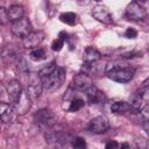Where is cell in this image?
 <instances>
[{
    "instance_id": "obj_1",
    "label": "cell",
    "mask_w": 149,
    "mask_h": 149,
    "mask_svg": "<svg viewBox=\"0 0 149 149\" xmlns=\"http://www.w3.org/2000/svg\"><path fill=\"white\" fill-rule=\"evenodd\" d=\"M111 66H107V70H106V76L114 80V81H118V83H128L132 80L133 76H134V72L135 70L133 68H129V66H121V65H112L109 64Z\"/></svg>"
},
{
    "instance_id": "obj_2",
    "label": "cell",
    "mask_w": 149,
    "mask_h": 149,
    "mask_svg": "<svg viewBox=\"0 0 149 149\" xmlns=\"http://www.w3.org/2000/svg\"><path fill=\"white\" fill-rule=\"evenodd\" d=\"M65 79V70L62 68H56L49 76L42 78L43 88L47 91H55L57 90Z\"/></svg>"
},
{
    "instance_id": "obj_3",
    "label": "cell",
    "mask_w": 149,
    "mask_h": 149,
    "mask_svg": "<svg viewBox=\"0 0 149 149\" xmlns=\"http://www.w3.org/2000/svg\"><path fill=\"white\" fill-rule=\"evenodd\" d=\"M42 79L38 76V73H28V79H27V88H26V93L28 94V97L31 99V101L36 100L40 98L41 93H42Z\"/></svg>"
},
{
    "instance_id": "obj_4",
    "label": "cell",
    "mask_w": 149,
    "mask_h": 149,
    "mask_svg": "<svg viewBox=\"0 0 149 149\" xmlns=\"http://www.w3.org/2000/svg\"><path fill=\"white\" fill-rule=\"evenodd\" d=\"M10 30H12L13 35H15L16 37L23 38L26 35H28L30 31H33V27H31V23H30L29 19L23 16L20 20L13 22Z\"/></svg>"
},
{
    "instance_id": "obj_5",
    "label": "cell",
    "mask_w": 149,
    "mask_h": 149,
    "mask_svg": "<svg viewBox=\"0 0 149 149\" xmlns=\"http://www.w3.org/2000/svg\"><path fill=\"white\" fill-rule=\"evenodd\" d=\"M71 86H72L74 90H77V91L85 92V91H87L91 86H93V80H92V78H91L87 73L80 72V73L76 74V76L72 78Z\"/></svg>"
},
{
    "instance_id": "obj_6",
    "label": "cell",
    "mask_w": 149,
    "mask_h": 149,
    "mask_svg": "<svg viewBox=\"0 0 149 149\" xmlns=\"http://www.w3.org/2000/svg\"><path fill=\"white\" fill-rule=\"evenodd\" d=\"M108 127H109L108 119L105 115H98L88 122L87 129L93 134H102L108 129Z\"/></svg>"
},
{
    "instance_id": "obj_7",
    "label": "cell",
    "mask_w": 149,
    "mask_h": 149,
    "mask_svg": "<svg viewBox=\"0 0 149 149\" xmlns=\"http://www.w3.org/2000/svg\"><path fill=\"white\" fill-rule=\"evenodd\" d=\"M43 40H44V33L42 30L30 31L28 35H26L22 38V44L26 49H34L37 48V45H40Z\"/></svg>"
},
{
    "instance_id": "obj_8",
    "label": "cell",
    "mask_w": 149,
    "mask_h": 149,
    "mask_svg": "<svg viewBox=\"0 0 149 149\" xmlns=\"http://www.w3.org/2000/svg\"><path fill=\"white\" fill-rule=\"evenodd\" d=\"M146 16H147V10L136 2L129 3L126 8V17L128 20L139 21V20H143Z\"/></svg>"
},
{
    "instance_id": "obj_9",
    "label": "cell",
    "mask_w": 149,
    "mask_h": 149,
    "mask_svg": "<svg viewBox=\"0 0 149 149\" xmlns=\"http://www.w3.org/2000/svg\"><path fill=\"white\" fill-rule=\"evenodd\" d=\"M6 90H7V95L9 98L10 104L14 105L19 100V98H20V95L22 93L21 83L19 80H16V79H13V80L8 81V84L6 86Z\"/></svg>"
},
{
    "instance_id": "obj_10",
    "label": "cell",
    "mask_w": 149,
    "mask_h": 149,
    "mask_svg": "<svg viewBox=\"0 0 149 149\" xmlns=\"http://www.w3.org/2000/svg\"><path fill=\"white\" fill-rule=\"evenodd\" d=\"M34 120L37 123H41L44 126H51L55 123V114L49 108H42L35 113Z\"/></svg>"
},
{
    "instance_id": "obj_11",
    "label": "cell",
    "mask_w": 149,
    "mask_h": 149,
    "mask_svg": "<svg viewBox=\"0 0 149 149\" xmlns=\"http://www.w3.org/2000/svg\"><path fill=\"white\" fill-rule=\"evenodd\" d=\"M92 15L100 22L102 23H112L113 22V16L109 12V9L106 6L102 5H97L92 9Z\"/></svg>"
},
{
    "instance_id": "obj_12",
    "label": "cell",
    "mask_w": 149,
    "mask_h": 149,
    "mask_svg": "<svg viewBox=\"0 0 149 149\" xmlns=\"http://www.w3.org/2000/svg\"><path fill=\"white\" fill-rule=\"evenodd\" d=\"M13 107H14V111L17 114L22 115V114H24L26 112H28L30 109V107H31V99L28 97V94L24 91H22L19 100L13 105Z\"/></svg>"
},
{
    "instance_id": "obj_13",
    "label": "cell",
    "mask_w": 149,
    "mask_h": 149,
    "mask_svg": "<svg viewBox=\"0 0 149 149\" xmlns=\"http://www.w3.org/2000/svg\"><path fill=\"white\" fill-rule=\"evenodd\" d=\"M148 90L146 88L143 92H136L134 93L132 97H130V101H129V106L133 111H140L143 106H144V102L147 101L148 99Z\"/></svg>"
},
{
    "instance_id": "obj_14",
    "label": "cell",
    "mask_w": 149,
    "mask_h": 149,
    "mask_svg": "<svg viewBox=\"0 0 149 149\" xmlns=\"http://www.w3.org/2000/svg\"><path fill=\"white\" fill-rule=\"evenodd\" d=\"M14 107L12 104H7L1 101L0 102V119L2 122H9L13 118Z\"/></svg>"
},
{
    "instance_id": "obj_15",
    "label": "cell",
    "mask_w": 149,
    "mask_h": 149,
    "mask_svg": "<svg viewBox=\"0 0 149 149\" xmlns=\"http://www.w3.org/2000/svg\"><path fill=\"white\" fill-rule=\"evenodd\" d=\"M19 52L17 50L13 47V45H7L2 49L1 51V58L6 62V63H12V62H15L17 58H19Z\"/></svg>"
},
{
    "instance_id": "obj_16",
    "label": "cell",
    "mask_w": 149,
    "mask_h": 149,
    "mask_svg": "<svg viewBox=\"0 0 149 149\" xmlns=\"http://www.w3.org/2000/svg\"><path fill=\"white\" fill-rule=\"evenodd\" d=\"M100 58H101V54L97 49H94L93 47H87L84 50L83 59L85 63H94V62L99 61Z\"/></svg>"
},
{
    "instance_id": "obj_17",
    "label": "cell",
    "mask_w": 149,
    "mask_h": 149,
    "mask_svg": "<svg viewBox=\"0 0 149 149\" xmlns=\"http://www.w3.org/2000/svg\"><path fill=\"white\" fill-rule=\"evenodd\" d=\"M8 19L9 21L14 22V21H17L20 20L21 17H23V14H24V9L22 6H19V5H13L10 6L8 9Z\"/></svg>"
},
{
    "instance_id": "obj_18",
    "label": "cell",
    "mask_w": 149,
    "mask_h": 149,
    "mask_svg": "<svg viewBox=\"0 0 149 149\" xmlns=\"http://www.w3.org/2000/svg\"><path fill=\"white\" fill-rule=\"evenodd\" d=\"M130 106L128 102L126 101H115L111 105V111L114 114H121V113H126L128 111H130Z\"/></svg>"
},
{
    "instance_id": "obj_19",
    "label": "cell",
    "mask_w": 149,
    "mask_h": 149,
    "mask_svg": "<svg viewBox=\"0 0 149 149\" xmlns=\"http://www.w3.org/2000/svg\"><path fill=\"white\" fill-rule=\"evenodd\" d=\"M29 57L35 61V62H38V61H42L44 58H47V51L43 49V48H34L30 54H29Z\"/></svg>"
},
{
    "instance_id": "obj_20",
    "label": "cell",
    "mask_w": 149,
    "mask_h": 149,
    "mask_svg": "<svg viewBox=\"0 0 149 149\" xmlns=\"http://www.w3.org/2000/svg\"><path fill=\"white\" fill-rule=\"evenodd\" d=\"M59 19L62 22L69 24V26H73L76 24V21H77V15L72 12H66V13H63L59 15Z\"/></svg>"
},
{
    "instance_id": "obj_21",
    "label": "cell",
    "mask_w": 149,
    "mask_h": 149,
    "mask_svg": "<svg viewBox=\"0 0 149 149\" xmlns=\"http://www.w3.org/2000/svg\"><path fill=\"white\" fill-rule=\"evenodd\" d=\"M70 105H69V107H68V109L69 111H71V112H76V111H79L83 106H84V100L81 99V98H72L71 100H70V102H69Z\"/></svg>"
},
{
    "instance_id": "obj_22",
    "label": "cell",
    "mask_w": 149,
    "mask_h": 149,
    "mask_svg": "<svg viewBox=\"0 0 149 149\" xmlns=\"http://www.w3.org/2000/svg\"><path fill=\"white\" fill-rule=\"evenodd\" d=\"M57 68V64L55 63V62H51L50 64H48V65H45L44 68H42L40 71H38V76L41 77V79L42 78H44V77H47V76H49L55 69Z\"/></svg>"
},
{
    "instance_id": "obj_23",
    "label": "cell",
    "mask_w": 149,
    "mask_h": 149,
    "mask_svg": "<svg viewBox=\"0 0 149 149\" xmlns=\"http://www.w3.org/2000/svg\"><path fill=\"white\" fill-rule=\"evenodd\" d=\"M15 62H16V69H17L19 72H21V73H27L28 72V65H27L24 58L19 57Z\"/></svg>"
},
{
    "instance_id": "obj_24",
    "label": "cell",
    "mask_w": 149,
    "mask_h": 149,
    "mask_svg": "<svg viewBox=\"0 0 149 149\" xmlns=\"http://www.w3.org/2000/svg\"><path fill=\"white\" fill-rule=\"evenodd\" d=\"M139 112V116H140V119L144 122V123H147L148 122V120H149V107H148V105H144L140 111H137Z\"/></svg>"
},
{
    "instance_id": "obj_25",
    "label": "cell",
    "mask_w": 149,
    "mask_h": 149,
    "mask_svg": "<svg viewBox=\"0 0 149 149\" xmlns=\"http://www.w3.org/2000/svg\"><path fill=\"white\" fill-rule=\"evenodd\" d=\"M71 146L74 147V148H85L86 143H85L84 139H81V137H72Z\"/></svg>"
},
{
    "instance_id": "obj_26",
    "label": "cell",
    "mask_w": 149,
    "mask_h": 149,
    "mask_svg": "<svg viewBox=\"0 0 149 149\" xmlns=\"http://www.w3.org/2000/svg\"><path fill=\"white\" fill-rule=\"evenodd\" d=\"M9 22L8 12L5 7H0V24H7Z\"/></svg>"
},
{
    "instance_id": "obj_27",
    "label": "cell",
    "mask_w": 149,
    "mask_h": 149,
    "mask_svg": "<svg viewBox=\"0 0 149 149\" xmlns=\"http://www.w3.org/2000/svg\"><path fill=\"white\" fill-rule=\"evenodd\" d=\"M63 45H64V41L58 37V38H56V40L51 43V49H52L54 51H59V50L63 48Z\"/></svg>"
},
{
    "instance_id": "obj_28",
    "label": "cell",
    "mask_w": 149,
    "mask_h": 149,
    "mask_svg": "<svg viewBox=\"0 0 149 149\" xmlns=\"http://www.w3.org/2000/svg\"><path fill=\"white\" fill-rule=\"evenodd\" d=\"M125 36L127 38H136L137 37V31L134 29V28H128L126 31H125Z\"/></svg>"
},
{
    "instance_id": "obj_29",
    "label": "cell",
    "mask_w": 149,
    "mask_h": 149,
    "mask_svg": "<svg viewBox=\"0 0 149 149\" xmlns=\"http://www.w3.org/2000/svg\"><path fill=\"white\" fill-rule=\"evenodd\" d=\"M106 148L107 149H113V148H119V143L115 141H111L108 143H106Z\"/></svg>"
},
{
    "instance_id": "obj_30",
    "label": "cell",
    "mask_w": 149,
    "mask_h": 149,
    "mask_svg": "<svg viewBox=\"0 0 149 149\" xmlns=\"http://www.w3.org/2000/svg\"><path fill=\"white\" fill-rule=\"evenodd\" d=\"M135 2H136V3H139V5H141V3L147 2V0H135Z\"/></svg>"
},
{
    "instance_id": "obj_31",
    "label": "cell",
    "mask_w": 149,
    "mask_h": 149,
    "mask_svg": "<svg viewBox=\"0 0 149 149\" xmlns=\"http://www.w3.org/2000/svg\"><path fill=\"white\" fill-rule=\"evenodd\" d=\"M128 147V144L127 143H125V144H121V148H127Z\"/></svg>"
},
{
    "instance_id": "obj_32",
    "label": "cell",
    "mask_w": 149,
    "mask_h": 149,
    "mask_svg": "<svg viewBox=\"0 0 149 149\" xmlns=\"http://www.w3.org/2000/svg\"><path fill=\"white\" fill-rule=\"evenodd\" d=\"M1 92H2V88H1V86H0V95H1Z\"/></svg>"
},
{
    "instance_id": "obj_33",
    "label": "cell",
    "mask_w": 149,
    "mask_h": 149,
    "mask_svg": "<svg viewBox=\"0 0 149 149\" xmlns=\"http://www.w3.org/2000/svg\"><path fill=\"white\" fill-rule=\"evenodd\" d=\"M1 122H2V121H1V119H0V129H1Z\"/></svg>"
},
{
    "instance_id": "obj_34",
    "label": "cell",
    "mask_w": 149,
    "mask_h": 149,
    "mask_svg": "<svg viewBox=\"0 0 149 149\" xmlns=\"http://www.w3.org/2000/svg\"><path fill=\"white\" fill-rule=\"evenodd\" d=\"M94 1H98V2H99V1H101V0H94Z\"/></svg>"
}]
</instances>
